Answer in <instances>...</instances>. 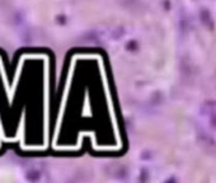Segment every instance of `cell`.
Here are the masks:
<instances>
[{
  "mask_svg": "<svg viewBox=\"0 0 216 183\" xmlns=\"http://www.w3.org/2000/svg\"><path fill=\"white\" fill-rule=\"evenodd\" d=\"M201 19L205 22V23H207V24H211V27H212V18H211V15H210V13L207 12L206 9H202V12H201Z\"/></svg>",
  "mask_w": 216,
  "mask_h": 183,
  "instance_id": "obj_1",
  "label": "cell"
}]
</instances>
